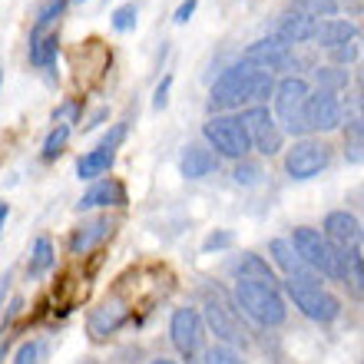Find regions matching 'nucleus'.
Returning a JSON list of instances; mask_svg holds the SVG:
<instances>
[{"instance_id":"16","label":"nucleus","mask_w":364,"mask_h":364,"mask_svg":"<svg viewBox=\"0 0 364 364\" xmlns=\"http://www.w3.org/2000/svg\"><path fill=\"white\" fill-rule=\"evenodd\" d=\"M215 169H219V156L212 153L209 146H202V143H189L186 149H182L179 173L186 176V179H205V176H212Z\"/></svg>"},{"instance_id":"12","label":"nucleus","mask_w":364,"mask_h":364,"mask_svg":"<svg viewBox=\"0 0 364 364\" xmlns=\"http://www.w3.org/2000/svg\"><path fill=\"white\" fill-rule=\"evenodd\" d=\"M305 116H308V129L311 133H331L341 126V103H338L335 93H308V106H305Z\"/></svg>"},{"instance_id":"44","label":"nucleus","mask_w":364,"mask_h":364,"mask_svg":"<svg viewBox=\"0 0 364 364\" xmlns=\"http://www.w3.org/2000/svg\"><path fill=\"white\" fill-rule=\"evenodd\" d=\"M338 4H341V0H338Z\"/></svg>"},{"instance_id":"32","label":"nucleus","mask_w":364,"mask_h":364,"mask_svg":"<svg viewBox=\"0 0 364 364\" xmlns=\"http://www.w3.org/2000/svg\"><path fill=\"white\" fill-rule=\"evenodd\" d=\"M232 176H235V182H239V186H259L262 166L252 163V159H239V163H235V169H232Z\"/></svg>"},{"instance_id":"27","label":"nucleus","mask_w":364,"mask_h":364,"mask_svg":"<svg viewBox=\"0 0 364 364\" xmlns=\"http://www.w3.org/2000/svg\"><path fill=\"white\" fill-rule=\"evenodd\" d=\"M341 126L348 129L351 139H364V103L358 96H348L341 103Z\"/></svg>"},{"instance_id":"13","label":"nucleus","mask_w":364,"mask_h":364,"mask_svg":"<svg viewBox=\"0 0 364 364\" xmlns=\"http://www.w3.org/2000/svg\"><path fill=\"white\" fill-rule=\"evenodd\" d=\"M288 60H291V47H285L282 40L275 37H262L255 40V43H249L245 47V53H242V63H249V67L255 70H285Z\"/></svg>"},{"instance_id":"24","label":"nucleus","mask_w":364,"mask_h":364,"mask_svg":"<svg viewBox=\"0 0 364 364\" xmlns=\"http://www.w3.org/2000/svg\"><path fill=\"white\" fill-rule=\"evenodd\" d=\"M57 53H60V37L57 30L50 33H30V63L40 70H47L57 63Z\"/></svg>"},{"instance_id":"38","label":"nucleus","mask_w":364,"mask_h":364,"mask_svg":"<svg viewBox=\"0 0 364 364\" xmlns=\"http://www.w3.org/2000/svg\"><path fill=\"white\" fill-rule=\"evenodd\" d=\"M196 7H199V0H182L179 10H176V23H186V20L196 14Z\"/></svg>"},{"instance_id":"3","label":"nucleus","mask_w":364,"mask_h":364,"mask_svg":"<svg viewBox=\"0 0 364 364\" xmlns=\"http://www.w3.org/2000/svg\"><path fill=\"white\" fill-rule=\"evenodd\" d=\"M235 308L245 311L252 321H259L262 328H278L288 315L285 298L269 282H235Z\"/></svg>"},{"instance_id":"23","label":"nucleus","mask_w":364,"mask_h":364,"mask_svg":"<svg viewBox=\"0 0 364 364\" xmlns=\"http://www.w3.org/2000/svg\"><path fill=\"white\" fill-rule=\"evenodd\" d=\"M229 272L235 275V282H275V275H272V265L262 255H255V252H245V255H239V259L229 265Z\"/></svg>"},{"instance_id":"26","label":"nucleus","mask_w":364,"mask_h":364,"mask_svg":"<svg viewBox=\"0 0 364 364\" xmlns=\"http://www.w3.org/2000/svg\"><path fill=\"white\" fill-rule=\"evenodd\" d=\"M311 77H315V87L321 90V93H335V96L341 93V90H348V83H351V73H348L345 67H335V63L315 67Z\"/></svg>"},{"instance_id":"8","label":"nucleus","mask_w":364,"mask_h":364,"mask_svg":"<svg viewBox=\"0 0 364 364\" xmlns=\"http://www.w3.org/2000/svg\"><path fill=\"white\" fill-rule=\"evenodd\" d=\"M239 119H242V126H245V133H249V139H252V149H259L262 156H278L282 153L285 133H282V126L275 123V116H272L269 106H245Z\"/></svg>"},{"instance_id":"30","label":"nucleus","mask_w":364,"mask_h":364,"mask_svg":"<svg viewBox=\"0 0 364 364\" xmlns=\"http://www.w3.org/2000/svg\"><path fill=\"white\" fill-rule=\"evenodd\" d=\"M136 20H139V7H136V0H126V4H119V7L113 10L109 23H113L116 33H129V30L136 27Z\"/></svg>"},{"instance_id":"39","label":"nucleus","mask_w":364,"mask_h":364,"mask_svg":"<svg viewBox=\"0 0 364 364\" xmlns=\"http://www.w3.org/2000/svg\"><path fill=\"white\" fill-rule=\"evenodd\" d=\"M7 215H10V205H7V202H0V229H4V222H7Z\"/></svg>"},{"instance_id":"36","label":"nucleus","mask_w":364,"mask_h":364,"mask_svg":"<svg viewBox=\"0 0 364 364\" xmlns=\"http://www.w3.org/2000/svg\"><path fill=\"white\" fill-rule=\"evenodd\" d=\"M232 245V232H212L209 239L202 242V252H219V249H229Z\"/></svg>"},{"instance_id":"43","label":"nucleus","mask_w":364,"mask_h":364,"mask_svg":"<svg viewBox=\"0 0 364 364\" xmlns=\"http://www.w3.org/2000/svg\"><path fill=\"white\" fill-rule=\"evenodd\" d=\"M87 364H96V361H87Z\"/></svg>"},{"instance_id":"41","label":"nucleus","mask_w":364,"mask_h":364,"mask_svg":"<svg viewBox=\"0 0 364 364\" xmlns=\"http://www.w3.org/2000/svg\"><path fill=\"white\" fill-rule=\"evenodd\" d=\"M358 100H361V103H364V87H361V93H358Z\"/></svg>"},{"instance_id":"34","label":"nucleus","mask_w":364,"mask_h":364,"mask_svg":"<svg viewBox=\"0 0 364 364\" xmlns=\"http://www.w3.org/2000/svg\"><path fill=\"white\" fill-rule=\"evenodd\" d=\"M328 53H331V63L341 67V63H355L358 53H361V47H358V40H351V43H341V47L328 50Z\"/></svg>"},{"instance_id":"21","label":"nucleus","mask_w":364,"mask_h":364,"mask_svg":"<svg viewBox=\"0 0 364 364\" xmlns=\"http://www.w3.org/2000/svg\"><path fill=\"white\" fill-rule=\"evenodd\" d=\"M123 321H126L123 301H103V305L90 315V335H93V338L113 335V331H119V328H123Z\"/></svg>"},{"instance_id":"2","label":"nucleus","mask_w":364,"mask_h":364,"mask_svg":"<svg viewBox=\"0 0 364 364\" xmlns=\"http://www.w3.org/2000/svg\"><path fill=\"white\" fill-rule=\"evenodd\" d=\"M308 93H311V87H308L301 77H285L275 83V93H272V100H275V123L282 126V133L288 136H298V139H308V116H305V106H308Z\"/></svg>"},{"instance_id":"40","label":"nucleus","mask_w":364,"mask_h":364,"mask_svg":"<svg viewBox=\"0 0 364 364\" xmlns=\"http://www.w3.org/2000/svg\"><path fill=\"white\" fill-rule=\"evenodd\" d=\"M149 364H176V361H169V358H156V361H149Z\"/></svg>"},{"instance_id":"7","label":"nucleus","mask_w":364,"mask_h":364,"mask_svg":"<svg viewBox=\"0 0 364 364\" xmlns=\"http://www.w3.org/2000/svg\"><path fill=\"white\" fill-rule=\"evenodd\" d=\"M169 338L186 361H196L202 355V345H205V321H202L199 308H176L169 318Z\"/></svg>"},{"instance_id":"45","label":"nucleus","mask_w":364,"mask_h":364,"mask_svg":"<svg viewBox=\"0 0 364 364\" xmlns=\"http://www.w3.org/2000/svg\"><path fill=\"white\" fill-rule=\"evenodd\" d=\"M0 73H4V70H0Z\"/></svg>"},{"instance_id":"11","label":"nucleus","mask_w":364,"mask_h":364,"mask_svg":"<svg viewBox=\"0 0 364 364\" xmlns=\"http://www.w3.org/2000/svg\"><path fill=\"white\" fill-rule=\"evenodd\" d=\"M123 139H126V123H116L113 129H109V133H106L87 156H80V163H77V176H80V179L96 182L100 176L109 173V166H113V159H116V149H119V143H123Z\"/></svg>"},{"instance_id":"42","label":"nucleus","mask_w":364,"mask_h":364,"mask_svg":"<svg viewBox=\"0 0 364 364\" xmlns=\"http://www.w3.org/2000/svg\"><path fill=\"white\" fill-rule=\"evenodd\" d=\"M361 242H364V225H361Z\"/></svg>"},{"instance_id":"28","label":"nucleus","mask_w":364,"mask_h":364,"mask_svg":"<svg viewBox=\"0 0 364 364\" xmlns=\"http://www.w3.org/2000/svg\"><path fill=\"white\" fill-rule=\"evenodd\" d=\"M63 10H67V0H47V4L37 10V23H33L30 33H50V27L63 17Z\"/></svg>"},{"instance_id":"10","label":"nucleus","mask_w":364,"mask_h":364,"mask_svg":"<svg viewBox=\"0 0 364 364\" xmlns=\"http://www.w3.org/2000/svg\"><path fill=\"white\" fill-rule=\"evenodd\" d=\"M331 163V146L321 139H298L285 153V173L291 179H315Z\"/></svg>"},{"instance_id":"5","label":"nucleus","mask_w":364,"mask_h":364,"mask_svg":"<svg viewBox=\"0 0 364 364\" xmlns=\"http://www.w3.org/2000/svg\"><path fill=\"white\" fill-rule=\"evenodd\" d=\"M202 136H205V143L215 156H225V159H245L252 149V139L245 133V126H242L239 116L232 113H215L209 116V123L202 126Z\"/></svg>"},{"instance_id":"1","label":"nucleus","mask_w":364,"mask_h":364,"mask_svg":"<svg viewBox=\"0 0 364 364\" xmlns=\"http://www.w3.org/2000/svg\"><path fill=\"white\" fill-rule=\"evenodd\" d=\"M272 93H275V77L269 70L232 63L229 70H222V77L212 87L209 109L212 113H229V109H245V106H265Z\"/></svg>"},{"instance_id":"17","label":"nucleus","mask_w":364,"mask_h":364,"mask_svg":"<svg viewBox=\"0 0 364 364\" xmlns=\"http://www.w3.org/2000/svg\"><path fill=\"white\" fill-rule=\"evenodd\" d=\"M341 262H338V282L348 288V295L364 301V255L361 249H341L338 252Z\"/></svg>"},{"instance_id":"20","label":"nucleus","mask_w":364,"mask_h":364,"mask_svg":"<svg viewBox=\"0 0 364 364\" xmlns=\"http://www.w3.org/2000/svg\"><path fill=\"white\" fill-rule=\"evenodd\" d=\"M269 255H272V262H275L278 269H282L285 278H315V272L298 259V252L291 249V242L288 239H272L269 242Z\"/></svg>"},{"instance_id":"33","label":"nucleus","mask_w":364,"mask_h":364,"mask_svg":"<svg viewBox=\"0 0 364 364\" xmlns=\"http://www.w3.org/2000/svg\"><path fill=\"white\" fill-rule=\"evenodd\" d=\"M202 364H242V355L232 345H215L205 351V361Z\"/></svg>"},{"instance_id":"35","label":"nucleus","mask_w":364,"mask_h":364,"mask_svg":"<svg viewBox=\"0 0 364 364\" xmlns=\"http://www.w3.org/2000/svg\"><path fill=\"white\" fill-rule=\"evenodd\" d=\"M40 341H23V345L17 348V358H14V364H40Z\"/></svg>"},{"instance_id":"9","label":"nucleus","mask_w":364,"mask_h":364,"mask_svg":"<svg viewBox=\"0 0 364 364\" xmlns=\"http://www.w3.org/2000/svg\"><path fill=\"white\" fill-rule=\"evenodd\" d=\"M202 321L215 331V338H219L222 345H239V341H245V328H242V321H239V308H235V301H225L219 291L205 298Z\"/></svg>"},{"instance_id":"25","label":"nucleus","mask_w":364,"mask_h":364,"mask_svg":"<svg viewBox=\"0 0 364 364\" xmlns=\"http://www.w3.org/2000/svg\"><path fill=\"white\" fill-rule=\"evenodd\" d=\"M53 262H57V252H53V242H50V235H40V239L33 242V249H30V259H27V275H33V278L47 275V272L53 269Z\"/></svg>"},{"instance_id":"46","label":"nucleus","mask_w":364,"mask_h":364,"mask_svg":"<svg viewBox=\"0 0 364 364\" xmlns=\"http://www.w3.org/2000/svg\"><path fill=\"white\" fill-rule=\"evenodd\" d=\"M80 4H83V0H80Z\"/></svg>"},{"instance_id":"15","label":"nucleus","mask_w":364,"mask_h":364,"mask_svg":"<svg viewBox=\"0 0 364 364\" xmlns=\"http://www.w3.org/2000/svg\"><path fill=\"white\" fill-rule=\"evenodd\" d=\"M315 27H318V20L305 17V14H298V10H288V14H282V17H278L275 33H272V37L282 40L285 47H298V43L315 40Z\"/></svg>"},{"instance_id":"22","label":"nucleus","mask_w":364,"mask_h":364,"mask_svg":"<svg viewBox=\"0 0 364 364\" xmlns=\"http://www.w3.org/2000/svg\"><path fill=\"white\" fill-rule=\"evenodd\" d=\"M109 232H113V222L109 219L83 222V225L73 232V239H70V252H73V255H87V252H93Z\"/></svg>"},{"instance_id":"6","label":"nucleus","mask_w":364,"mask_h":364,"mask_svg":"<svg viewBox=\"0 0 364 364\" xmlns=\"http://www.w3.org/2000/svg\"><path fill=\"white\" fill-rule=\"evenodd\" d=\"M288 242H291V249L298 252V259L305 262L315 275L328 278V282H338V262H341V255H338V249L318 229L301 225V229H295V235Z\"/></svg>"},{"instance_id":"4","label":"nucleus","mask_w":364,"mask_h":364,"mask_svg":"<svg viewBox=\"0 0 364 364\" xmlns=\"http://www.w3.org/2000/svg\"><path fill=\"white\" fill-rule=\"evenodd\" d=\"M285 291L308 321L328 325V321H335L341 315V301L321 285L318 275L315 278H285Z\"/></svg>"},{"instance_id":"29","label":"nucleus","mask_w":364,"mask_h":364,"mask_svg":"<svg viewBox=\"0 0 364 364\" xmlns=\"http://www.w3.org/2000/svg\"><path fill=\"white\" fill-rule=\"evenodd\" d=\"M67 139H70V123L53 126V133H50V136H47V143H43V153H40V159H43V163H53V159H57V156L63 153Z\"/></svg>"},{"instance_id":"18","label":"nucleus","mask_w":364,"mask_h":364,"mask_svg":"<svg viewBox=\"0 0 364 364\" xmlns=\"http://www.w3.org/2000/svg\"><path fill=\"white\" fill-rule=\"evenodd\" d=\"M109 205H126V189L119 182L113 179H96L87 192H83V199L77 202V209H109Z\"/></svg>"},{"instance_id":"31","label":"nucleus","mask_w":364,"mask_h":364,"mask_svg":"<svg viewBox=\"0 0 364 364\" xmlns=\"http://www.w3.org/2000/svg\"><path fill=\"white\" fill-rule=\"evenodd\" d=\"M295 10L305 14V17H335L338 14V0H295Z\"/></svg>"},{"instance_id":"37","label":"nucleus","mask_w":364,"mask_h":364,"mask_svg":"<svg viewBox=\"0 0 364 364\" xmlns=\"http://www.w3.org/2000/svg\"><path fill=\"white\" fill-rule=\"evenodd\" d=\"M169 87H173V77H163V83L156 87V96H153V106L156 109H163L169 103Z\"/></svg>"},{"instance_id":"14","label":"nucleus","mask_w":364,"mask_h":364,"mask_svg":"<svg viewBox=\"0 0 364 364\" xmlns=\"http://www.w3.org/2000/svg\"><path fill=\"white\" fill-rule=\"evenodd\" d=\"M321 235H325L338 252L341 249H358V242H361V222H358L348 209H335V212H328L325 215Z\"/></svg>"},{"instance_id":"19","label":"nucleus","mask_w":364,"mask_h":364,"mask_svg":"<svg viewBox=\"0 0 364 364\" xmlns=\"http://www.w3.org/2000/svg\"><path fill=\"white\" fill-rule=\"evenodd\" d=\"M351 40H358V23L345 17H328L315 27V43L325 50H335L341 43H351Z\"/></svg>"}]
</instances>
